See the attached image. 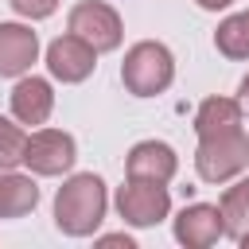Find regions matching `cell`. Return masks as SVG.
I'll use <instances>...</instances> for the list:
<instances>
[{"label":"cell","mask_w":249,"mask_h":249,"mask_svg":"<svg viewBox=\"0 0 249 249\" xmlns=\"http://www.w3.org/2000/svg\"><path fill=\"white\" fill-rule=\"evenodd\" d=\"M105 210H109V195H105L101 175H93V171L70 175L58 187V195H54V226L66 237H89V233H97Z\"/></svg>","instance_id":"6da1fadb"},{"label":"cell","mask_w":249,"mask_h":249,"mask_svg":"<svg viewBox=\"0 0 249 249\" xmlns=\"http://www.w3.org/2000/svg\"><path fill=\"white\" fill-rule=\"evenodd\" d=\"M121 82L132 97H156L175 82V58L163 43L156 39H140L124 51L121 62Z\"/></svg>","instance_id":"7a4b0ae2"},{"label":"cell","mask_w":249,"mask_h":249,"mask_svg":"<svg viewBox=\"0 0 249 249\" xmlns=\"http://www.w3.org/2000/svg\"><path fill=\"white\" fill-rule=\"evenodd\" d=\"M245 167H249V136H245V128L206 136L195 148V171H198L202 183H230Z\"/></svg>","instance_id":"3957f363"},{"label":"cell","mask_w":249,"mask_h":249,"mask_svg":"<svg viewBox=\"0 0 249 249\" xmlns=\"http://www.w3.org/2000/svg\"><path fill=\"white\" fill-rule=\"evenodd\" d=\"M66 31H74L78 39H86L97 54L117 51L121 39H124L117 8H109L105 0H82V4H74L70 16H66Z\"/></svg>","instance_id":"277c9868"},{"label":"cell","mask_w":249,"mask_h":249,"mask_svg":"<svg viewBox=\"0 0 249 249\" xmlns=\"http://www.w3.org/2000/svg\"><path fill=\"white\" fill-rule=\"evenodd\" d=\"M117 214H121L128 226H136V230L160 226V222L171 214V195H167V183L128 179L124 187H117Z\"/></svg>","instance_id":"5b68a950"},{"label":"cell","mask_w":249,"mask_h":249,"mask_svg":"<svg viewBox=\"0 0 249 249\" xmlns=\"http://www.w3.org/2000/svg\"><path fill=\"white\" fill-rule=\"evenodd\" d=\"M78 160V144L62 128H35L23 148V167L31 175H66Z\"/></svg>","instance_id":"8992f818"},{"label":"cell","mask_w":249,"mask_h":249,"mask_svg":"<svg viewBox=\"0 0 249 249\" xmlns=\"http://www.w3.org/2000/svg\"><path fill=\"white\" fill-rule=\"evenodd\" d=\"M93 66H97V51H93L86 39H78L74 31L58 35V39L47 47V70H51V78L62 82V86L86 82V78L93 74Z\"/></svg>","instance_id":"52a82bcc"},{"label":"cell","mask_w":249,"mask_h":249,"mask_svg":"<svg viewBox=\"0 0 249 249\" xmlns=\"http://www.w3.org/2000/svg\"><path fill=\"white\" fill-rule=\"evenodd\" d=\"M218 237H226L222 206L218 202H191L175 214V241L187 249H210Z\"/></svg>","instance_id":"ba28073f"},{"label":"cell","mask_w":249,"mask_h":249,"mask_svg":"<svg viewBox=\"0 0 249 249\" xmlns=\"http://www.w3.org/2000/svg\"><path fill=\"white\" fill-rule=\"evenodd\" d=\"M124 171L128 179H152V183H171L179 171V156L171 144L163 140H140L128 148L124 156Z\"/></svg>","instance_id":"9c48e42d"},{"label":"cell","mask_w":249,"mask_h":249,"mask_svg":"<svg viewBox=\"0 0 249 249\" xmlns=\"http://www.w3.org/2000/svg\"><path fill=\"white\" fill-rule=\"evenodd\" d=\"M39 58V35L27 23H0V78H23Z\"/></svg>","instance_id":"30bf717a"},{"label":"cell","mask_w":249,"mask_h":249,"mask_svg":"<svg viewBox=\"0 0 249 249\" xmlns=\"http://www.w3.org/2000/svg\"><path fill=\"white\" fill-rule=\"evenodd\" d=\"M8 101H12V117L19 124H47V117L54 113V89L47 78H35V74H23Z\"/></svg>","instance_id":"8fae6325"},{"label":"cell","mask_w":249,"mask_h":249,"mask_svg":"<svg viewBox=\"0 0 249 249\" xmlns=\"http://www.w3.org/2000/svg\"><path fill=\"white\" fill-rule=\"evenodd\" d=\"M241 117L245 113H241L237 97H206L195 113V132H198V140L218 136V132H233V128H241Z\"/></svg>","instance_id":"7c38bea8"},{"label":"cell","mask_w":249,"mask_h":249,"mask_svg":"<svg viewBox=\"0 0 249 249\" xmlns=\"http://www.w3.org/2000/svg\"><path fill=\"white\" fill-rule=\"evenodd\" d=\"M39 202V187L31 175L19 171H0V218H23Z\"/></svg>","instance_id":"4fadbf2b"},{"label":"cell","mask_w":249,"mask_h":249,"mask_svg":"<svg viewBox=\"0 0 249 249\" xmlns=\"http://www.w3.org/2000/svg\"><path fill=\"white\" fill-rule=\"evenodd\" d=\"M214 47L218 54H226L230 62H245L249 58V16L237 12V16H226L214 31Z\"/></svg>","instance_id":"5bb4252c"},{"label":"cell","mask_w":249,"mask_h":249,"mask_svg":"<svg viewBox=\"0 0 249 249\" xmlns=\"http://www.w3.org/2000/svg\"><path fill=\"white\" fill-rule=\"evenodd\" d=\"M222 222H226V237L230 241H237L245 230H249V175L245 179H237L233 187H226V195H222Z\"/></svg>","instance_id":"9a60e30c"},{"label":"cell","mask_w":249,"mask_h":249,"mask_svg":"<svg viewBox=\"0 0 249 249\" xmlns=\"http://www.w3.org/2000/svg\"><path fill=\"white\" fill-rule=\"evenodd\" d=\"M23 148H27V132L16 121L0 117V171H16L23 163Z\"/></svg>","instance_id":"2e32d148"},{"label":"cell","mask_w":249,"mask_h":249,"mask_svg":"<svg viewBox=\"0 0 249 249\" xmlns=\"http://www.w3.org/2000/svg\"><path fill=\"white\" fill-rule=\"evenodd\" d=\"M8 4H12V12L23 16V19H47V16H54V8H58V0H8Z\"/></svg>","instance_id":"e0dca14e"},{"label":"cell","mask_w":249,"mask_h":249,"mask_svg":"<svg viewBox=\"0 0 249 249\" xmlns=\"http://www.w3.org/2000/svg\"><path fill=\"white\" fill-rule=\"evenodd\" d=\"M237 101H241V113L249 117V74L241 78V86H237Z\"/></svg>","instance_id":"ac0fdd59"},{"label":"cell","mask_w":249,"mask_h":249,"mask_svg":"<svg viewBox=\"0 0 249 249\" xmlns=\"http://www.w3.org/2000/svg\"><path fill=\"white\" fill-rule=\"evenodd\" d=\"M195 4H198V8H206V12H226L233 0H195Z\"/></svg>","instance_id":"d6986e66"},{"label":"cell","mask_w":249,"mask_h":249,"mask_svg":"<svg viewBox=\"0 0 249 249\" xmlns=\"http://www.w3.org/2000/svg\"><path fill=\"white\" fill-rule=\"evenodd\" d=\"M105 245H124V249H132V237H124V233H109V237H101Z\"/></svg>","instance_id":"ffe728a7"},{"label":"cell","mask_w":249,"mask_h":249,"mask_svg":"<svg viewBox=\"0 0 249 249\" xmlns=\"http://www.w3.org/2000/svg\"><path fill=\"white\" fill-rule=\"evenodd\" d=\"M237 245H241V249H249V230H245V233L237 237Z\"/></svg>","instance_id":"44dd1931"},{"label":"cell","mask_w":249,"mask_h":249,"mask_svg":"<svg viewBox=\"0 0 249 249\" xmlns=\"http://www.w3.org/2000/svg\"><path fill=\"white\" fill-rule=\"evenodd\" d=\"M245 16H249V12H245Z\"/></svg>","instance_id":"7402d4cb"}]
</instances>
